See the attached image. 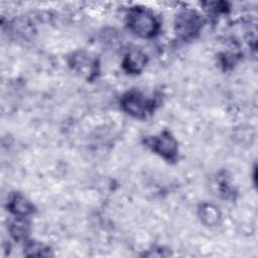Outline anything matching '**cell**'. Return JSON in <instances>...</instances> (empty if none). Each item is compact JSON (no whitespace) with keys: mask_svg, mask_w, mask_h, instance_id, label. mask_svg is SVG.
Returning <instances> with one entry per match:
<instances>
[{"mask_svg":"<svg viewBox=\"0 0 258 258\" xmlns=\"http://www.w3.org/2000/svg\"><path fill=\"white\" fill-rule=\"evenodd\" d=\"M145 143L154 152L167 160H174L177 154V142L167 131H163L155 136L145 138Z\"/></svg>","mask_w":258,"mask_h":258,"instance_id":"cell-3","label":"cell"},{"mask_svg":"<svg viewBox=\"0 0 258 258\" xmlns=\"http://www.w3.org/2000/svg\"><path fill=\"white\" fill-rule=\"evenodd\" d=\"M70 64L75 71L87 77L88 79H91L97 73L96 59L84 51L74 53L73 56H71Z\"/></svg>","mask_w":258,"mask_h":258,"instance_id":"cell-5","label":"cell"},{"mask_svg":"<svg viewBox=\"0 0 258 258\" xmlns=\"http://www.w3.org/2000/svg\"><path fill=\"white\" fill-rule=\"evenodd\" d=\"M202 27V19L200 15L192 10L185 9L178 13L175 20V29L177 34L188 39L194 37Z\"/></svg>","mask_w":258,"mask_h":258,"instance_id":"cell-4","label":"cell"},{"mask_svg":"<svg viewBox=\"0 0 258 258\" xmlns=\"http://www.w3.org/2000/svg\"><path fill=\"white\" fill-rule=\"evenodd\" d=\"M146 63V55L138 50L132 49L130 50L123 60L124 69L130 74H137L144 68Z\"/></svg>","mask_w":258,"mask_h":258,"instance_id":"cell-7","label":"cell"},{"mask_svg":"<svg viewBox=\"0 0 258 258\" xmlns=\"http://www.w3.org/2000/svg\"><path fill=\"white\" fill-rule=\"evenodd\" d=\"M25 252L27 256H49L50 255L49 253L50 250L48 247L36 242L29 243L25 248Z\"/></svg>","mask_w":258,"mask_h":258,"instance_id":"cell-10","label":"cell"},{"mask_svg":"<svg viewBox=\"0 0 258 258\" xmlns=\"http://www.w3.org/2000/svg\"><path fill=\"white\" fill-rule=\"evenodd\" d=\"M11 236L15 240H23L28 235V225L22 220L14 221L10 226Z\"/></svg>","mask_w":258,"mask_h":258,"instance_id":"cell-9","label":"cell"},{"mask_svg":"<svg viewBox=\"0 0 258 258\" xmlns=\"http://www.w3.org/2000/svg\"><path fill=\"white\" fill-rule=\"evenodd\" d=\"M199 217L203 224L209 227L217 226L221 221L219 209L212 204H202L199 208Z\"/></svg>","mask_w":258,"mask_h":258,"instance_id":"cell-8","label":"cell"},{"mask_svg":"<svg viewBox=\"0 0 258 258\" xmlns=\"http://www.w3.org/2000/svg\"><path fill=\"white\" fill-rule=\"evenodd\" d=\"M121 106L125 112L136 118H145L153 111L154 102L137 91L126 93L121 99Z\"/></svg>","mask_w":258,"mask_h":258,"instance_id":"cell-2","label":"cell"},{"mask_svg":"<svg viewBox=\"0 0 258 258\" xmlns=\"http://www.w3.org/2000/svg\"><path fill=\"white\" fill-rule=\"evenodd\" d=\"M7 207L11 213L19 217H25L33 211L32 204L21 194H13L8 200Z\"/></svg>","mask_w":258,"mask_h":258,"instance_id":"cell-6","label":"cell"},{"mask_svg":"<svg viewBox=\"0 0 258 258\" xmlns=\"http://www.w3.org/2000/svg\"><path fill=\"white\" fill-rule=\"evenodd\" d=\"M127 23L132 32L143 38L154 36L159 28V23L154 15L143 7H134L129 10Z\"/></svg>","mask_w":258,"mask_h":258,"instance_id":"cell-1","label":"cell"}]
</instances>
